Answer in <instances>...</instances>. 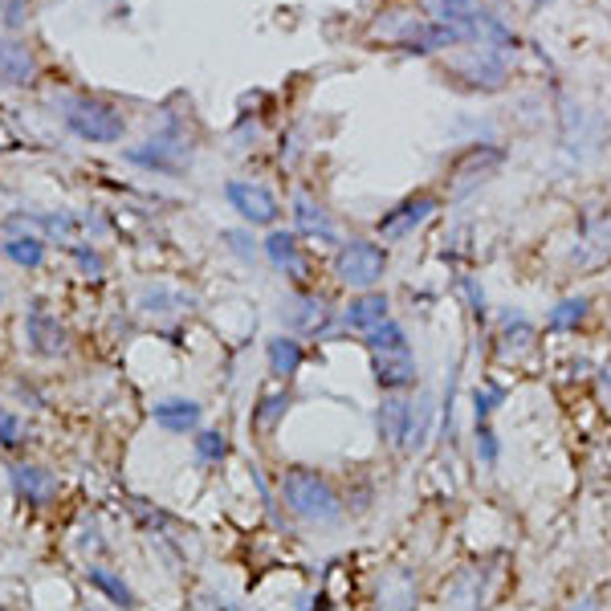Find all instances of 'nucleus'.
Masks as SVG:
<instances>
[{
	"instance_id": "obj_19",
	"label": "nucleus",
	"mask_w": 611,
	"mask_h": 611,
	"mask_svg": "<svg viewBox=\"0 0 611 611\" xmlns=\"http://www.w3.org/2000/svg\"><path fill=\"white\" fill-rule=\"evenodd\" d=\"M265 363H270V375L273 380H294L302 371V363H306V347H302L298 335H290V330H282V335H270L265 339Z\"/></svg>"
},
{
	"instance_id": "obj_34",
	"label": "nucleus",
	"mask_w": 611,
	"mask_h": 611,
	"mask_svg": "<svg viewBox=\"0 0 611 611\" xmlns=\"http://www.w3.org/2000/svg\"><path fill=\"white\" fill-rule=\"evenodd\" d=\"M21 441H25V425H21V416L9 412V408H0V449H16Z\"/></svg>"
},
{
	"instance_id": "obj_5",
	"label": "nucleus",
	"mask_w": 611,
	"mask_h": 611,
	"mask_svg": "<svg viewBox=\"0 0 611 611\" xmlns=\"http://www.w3.org/2000/svg\"><path fill=\"white\" fill-rule=\"evenodd\" d=\"M437 208H441V196L428 192V188H420V192H412V196H404L399 204L384 208V216L375 220V241H384V245L408 241L416 228L428 225V220L437 216Z\"/></svg>"
},
{
	"instance_id": "obj_39",
	"label": "nucleus",
	"mask_w": 611,
	"mask_h": 611,
	"mask_svg": "<svg viewBox=\"0 0 611 611\" xmlns=\"http://www.w3.org/2000/svg\"><path fill=\"white\" fill-rule=\"evenodd\" d=\"M542 4H546V0H534V9H542Z\"/></svg>"
},
{
	"instance_id": "obj_2",
	"label": "nucleus",
	"mask_w": 611,
	"mask_h": 611,
	"mask_svg": "<svg viewBox=\"0 0 611 611\" xmlns=\"http://www.w3.org/2000/svg\"><path fill=\"white\" fill-rule=\"evenodd\" d=\"M387 245L375 241V237H351L335 249V261H330V273L339 278L347 290L355 294H367V290H380V282L387 278Z\"/></svg>"
},
{
	"instance_id": "obj_38",
	"label": "nucleus",
	"mask_w": 611,
	"mask_h": 611,
	"mask_svg": "<svg viewBox=\"0 0 611 611\" xmlns=\"http://www.w3.org/2000/svg\"><path fill=\"white\" fill-rule=\"evenodd\" d=\"M0 306H4V282H0Z\"/></svg>"
},
{
	"instance_id": "obj_15",
	"label": "nucleus",
	"mask_w": 611,
	"mask_h": 611,
	"mask_svg": "<svg viewBox=\"0 0 611 611\" xmlns=\"http://www.w3.org/2000/svg\"><path fill=\"white\" fill-rule=\"evenodd\" d=\"M392 318V298L384 290H367V294H355V298L342 306L339 314V327L355 330V335H367L371 327H380Z\"/></svg>"
},
{
	"instance_id": "obj_26",
	"label": "nucleus",
	"mask_w": 611,
	"mask_h": 611,
	"mask_svg": "<svg viewBox=\"0 0 611 611\" xmlns=\"http://www.w3.org/2000/svg\"><path fill=\"white\" fill-rule=\"evenodd\" d=\"M290 404H294V396H290V387H278V392H265V396L253 404V428L257 432H273V428L282 425L285 412H290Z\"/></svg>"
},
{
	"instance_id": "obj_13",
	"label": "nucleus",
	"mask_w": 611,
	"mask_h": 611,
	"mask_svg": "<svg viewBox=\"0 0 611 611\" xmlns=\"http://www.w3.org/2000/svg\"><path fill=\"white\" fill-rule=\"evenodd\" d=\"M371 380L384 396H404L412 392L416 380H420V367H416V355L404 351V355H371Z\"/></svg>"
},
{
	"instance_id": "obj_29",
	"label": "nucleus",
	"mask_w": 611,
	"mask_h": 611,
	"mask_svg": "<svg viewBox=\"0 0 611 611\" xmlns=\"http://www.w3.org/2000/svg\"><path fill=\"white\" fill-rule=\"evenodd\" d=\"M501 404H506V387H501V384L473 387V420H477V425H489Z\"/></svg>"
},
{
	"instance_id": "obj_33",
	"label": "nucleus",
	"mask_w": 611,
	"mask_h": 611,
	"mask_svg": "<svg viewBox=\"0 0 611 611\" xmlns=\"http://www.w3.org/2000/svg\"><path fill=\"white\" fill-rule=\"evenodd\" d=\"M461 290H465V298H469L473 323H485V318H489V298H485L482 282H477V278H461Z\"/></svg>"
},
{
	"instance_id": "obj_3",
	"label": "nucleus",
	"mask_w": 611,
	"mask_h": 611,
	"mask_svg": "<svg viewBox=\"0 0 611 611\" xmlns=\"http://www.w3.org/2000/svg\"><path fill=\"white\" fill-rule=\"evenodd\" d=\"M61 123H66V131H70L73 139L82 143H118L127 135L123 111L106 99H94V94H73V99H66Z\"/></svg>"
},
{
	"instance_id": "obj_12",
	"label": "nucleus",
	"mask_w": 611,
	"mask_h": 611,
	"mask_svg": "<svg viewBox=\"0 0 611 611\" xmlns=\"http://www.w3.org/2000/svg\"><path fill=\"white\" fill-rule=\"evenodd\" d=\"M9 225H16L21 233H9L4 241H0V253L9 257L13 265H21V270H42L45 265V253H49V237H42V233H33V225H37V216H13Z\"/></svg>"
},
{
	"instance_id": "obj_28",
	"label": "nucleus",
	"mask_w": 611,
	"mask_h": 611,
	"mask_svg": "<svg viewBox=\"0 0 611 611\" xmlns=\"http://www.w3.org/2000/svg\"><path fill=\"white\" fill-rule=\"evenodd\" d=\"M139 306L147 314H171V310H192V298H184L180 290H168V285H156V290H143Z\"/></svg>"
},
{
	"instance_id": "obj_23",
	"label": "nucleus",
	"mask_w": 611,
	"mask_h": 611,
	"mask_svg": "<svg viewBox=\"0 0 611 611\" xmlns=\"http://www.w3.org/2000/svg\"><path fill=\"white\" fill-rule=\"evenodd\" d=\"M587 314H591V298H584V294L563 298L546 310V330H555V335H575V330L587 323Z\"/></svg>"
},
{
	"instance_id": "obj_10",
	"label": "nucleus",
	"mask_w": 611,
	"mask_h": 611,
	"mask_svg": "<svg viewBox=\"0 0 611 611\" xmlns=\"http://www.w3.org/2000/svg\"><path fill=\"white\" fill-rule=\"evenodd\" d=\"M453 73L456 78H469V90H501L506 78H510V66H506V54H498V49L473 45V54L461 57Z\"/></svg>"
},
{
	"instance_id": "obj_17",
	"label": "nucleus",
	"mask_w": 611,
	"mask_h": 611,
	"mask_svg": "<svg viewBox=\"0 0 611 611\" xmlns=\"http://www.w3.org/2000/svg\"><path fill=\"white\" fill-rule=\"evenodd\" d=\"M282 323L294 330H306V335H318L327 330V302L323 294H310V290H294L290 294V306H282Z\"/></svg>"
},
{
	"instance_id": "obj_27",
	"label": "nucleus",
	"mask_w": 611,
	"mask_h": 611,
	"mask_svg": "<svg viewBox=\"0 0 611 611\" xmlns=\"http://www.w3.org/2000/svg\"><path fill=\"white\" fill-rule=\"evenodd\" d=\"M192 456H196L200 469H216L228 456V437L216 428H200V432H192Z\"/></svg>"
},
{
	"instance_id": "obj_16",
	"label": "nucleus",
	"mask_w": 611,
	"mask_h": 611,
	"mask_svg": "<svg viewBox=\"0 0 611 611\" xmlns=\"http://www.w3.org/2000/svg\"><path fill=\"white\" fill-rule=\"evenodd\" d=\"M151 420H156V428L171 432V437H188V432H200L204 408H200L196 399H188V396H168V399H159L156 408H151Z\"/></svg>"
},
{
	"instance_id": "obj_1",
	"label": "nucleus",
	"mask_w": 611,
	"mask_h": 611,
	"mask_svg": "<svg viewBox=\"0 0 611 611\" xmlns=\"http://www.w3.org/2000/svg\"><path fill=\"white\" fill-rule=\"evenodd\" d=\"M282 501L285 510L294 513L298 522H306V527H339L342 522V498L339 489L330 485L327 473L310 469V465H290V469L282 473Z\"/></svg>"
},
{
	"instance_id": "obj_6",
	"label": "nucleus",
	"mask_w": 611,
	"mask_h": 611,
	"mask_svg": "<svg viewBox=\"0 0 611 611\" xmlns=\"http://www.w3.org/2000/svg\"><path fill=\"white\" fill-rule=\"evenodd\" d=\"M225 200L249 228H278L282 220V200L261 180H225Z\"/></svg>"
},
{
	"instance_id": "obj_32",
	"label": "nucleus",
	"mask_w": 611,
	"mask_h": 611,
	"mask_svg": "<svg viewBox=\"0 0 611 611\" xmlns=\"http://www.w3.org/2000/svg\"><path fill=\"white\" fill-rule=\"evenodd\" d=\"M220 237H225L228 253H237L241 261H249V265H253V261H257V249H261V245H257L253 237H249V233H241V228H228V233H220Z\"/></svg>"
},
{
	"instance_id": "obj_8",
	"label": "nucleus",
	"mask_w": 611,
	"mask_h": 611,
	"mask_svg": "<svg viewBox=\"0 0 611 611\" xmlns=\"http://www.w3.org/2000/svg\"><path fill=\"white\" fill-rule=\"evenodd\" d=\"M25 342L33 355L42 359H54L66 351V327L57 323V314L45 306L42 298L29 302V314H25Z\"/></svg>"
},
{
	"instance_id": "obj_4",
	"label": "nucleus",
	"mask_w": 611,
	"mask_h": 611,
	"mask_svg": "<svg viewBox=\"0 0 611 611\" xmlns=\"http://www.w3.org/2000/svg\"><path fill=\"white\" fill-rule=\"evenodd\" d=\"M123 159L143 171H156V176H184L192 168V143L184 139L180 127H163L143 143H135V147H127Z\"/></svg>"
},
{
	"instance_id": "obj_18",
	"label": "nucleus",
	"mask_w": 611,
	"mask_h": 611,
	"mask_svg": "<svg viewBox=\"0 0 611 611\" xmlns=\"http://www.w3.org/2000/svg\"><path fill=\"white\" fill-rule=\"evenodd\" d=\"M9 485L25 506H49L57 498V477L42 465H13L9 469Z\"/></svg>"
},
{
	"instance_id": "obj_25",
	"label": "nucleus",
	"mask_w": 611,
	"mask_h": 611,
	"mask_svg": "<svg viewBox=\"0 0 611 611\" xmlns=\"http://www.w3.org/2000/svg\"><path fill=\"white\" fill-rule=\"evenodd\" d=\"M86 579H90V587H94V591H102V596L111 599L114 608H135V603H139V599H135V591H131L127 584H123V575H114L111 567H99V563H90V567H86Z\"/></svg>"
},
{
	"instance_id": "obj_14",
	"label": "nucleus",
	"mask_w": 611,
	"mask_h": 611,
	"mask_svg": "<svg viewBox=\"0 0 611 611\" xmlns=\"http://www.w3.org/2000/svg\"><path fill=\"white\" fill-rule=\"evenodd\" d=\"M37 78V57L21 37L4 33L0 37V90H21Z\"/></svg>"
},
{
	"instance_id": "obj_24",
	"label": "nucleus",
	"mask_w": 611,
	"mask_h": 611,
	"mask_svg": "<svg viewBox=\"0 0 611 611\" xmlns=\"http://www.w3.org/2000/svg\"><path fill=\"white\" fill-rule=\"evenodd\" d=\"M363 342H367L371 355H404V351H412V339H408V330L399 327L396 318L371 327L367 335H363Z\"/></svg>"
},
{
	"instance_id": "obj_11",
	"label": "nucleus",
	"mask_w": 611,
	"mask_h": 611,
	"mask_svg": "<svg viewBox=\"0 0 611 611\" xmlns=\"http://www.w3.org/2000/svg\"><path fill=\"white\" fill-rule=\"evenodd\" d=\"M506 163V151L501 147H494V143H465V151L453 159V184L456 188H473L482 184V180H489V176H498V168Z\"/></svg>"
},
{
	"instance_id": "obj_37",
	"label": "nucleus",
	"mask_w": 611,
	"mask_h": 611,
	"mask_svg": "<svg viewBox=\"0 0 611 611\" xmlns=\"http://www.w3.org/2000/svg\"><path fill=\"white\" fill-rule=\"evenodd\" d=\"M306 611H335V603H330L327 596H314V599H310V608H306Z\"/></svg>"
},
{
	"instance_id": "obj_22",
	"label": "nucleus",
	"mask_w": 611,
	"mask_h": 611,
	"mask_svg": "<svg viewBox=\"0 0 611 611\" xmlns=\"http://www.w3.org/2000/svg\"><path fill=\"white\" fill-rule=\"evenodd\" d=\"M437 408L441 404H432L428 392L412 404V425H408V437H404V453H420L432 441V432H437Z\"/></svg>"
},
{
	"instance_id": "obj_31",
	"label": "nucleus",
	"mask_w": 611,
	"mask_h": 611,
	"mask_svg": "<svg viewBox=\"0 0 611 611\" xmlns=\"http://www.w3.org/2000/svg\"><path fill=\"white\" fill-rule=\"evenodd\" d=\"M432 9H437V16H441V21H453V25H469L482 4H477V0H432Z\"/></svg>"
},
{
	"instance_id": "obj_35",
	"label": "nucleus",
	"mask_w": 611,
	"mask_h": 611,
	"mask_svg": "<svg viewBox=\"0 0 611 611\" xmlns=\"http://www.w3.org/2000/svg\"><path fill=\"white\" fill-rule=\"evenodd\" d=\"M29 21V0H0V25L16 33V29H25Z\"/></svg>"
},
{
	"instance_id": "obj_7",
	"label": "nucleus",
	"mask_w": 611,
	"mask_h": 611,
	"mask_svg": "<svg viewBox=\"0 0 611 611\" xmlns=\"http://www.w3.org/2000/svg\"><path fill=\"white\" fill-rule=\"evenodd\" d=\"M290 220H294V233L306 237V241H318V245H342L339 237V225H335V216L327 213V204L298 188L294 200H290Z\"/></svg>"
},
{
	"instance_id": "obj_30",
	"label": "nucleus",
	"mask_w": 611,
	"mask_h": 611,
	"mask_svg": "<svg viewBox=\"0 0 611 611\" xmlns=\"http://www.w3.org/2000/svg\"><path fill=\"white\" fill-rule=\"evenodd\" d=\"M477 441H473V449H477V461H482L485 469H498L501 461V441L498 432H494V425H477V432H473Z\"/></svg>"
},
{
	"instance_id": "obj_36",
	"label": "nucleus",
	"mask_w": 611,
	"mask_h": 611,
	"mask_svg": "<svg viewBox=\"0 0 611 611\" xmlns=\"http://www.w3.org/2000/svg\"><path fill=\"white\" fill-rule=\"evenodd\" d=\"M73 257L82 261L86 278H102V257L94 253V249H73Z\"/></svg>"
},
{
	"instance_id": "obj_9",
	"label": "nucleus",
	"mask_w": 611,
	"mask_h": 611,
	"mask_svg": "<svg viewBox=\"0 0 611 611\" xmlns=\"http://www.w3.org/2000/svg\"><path fill=\"white\" fill-rule=\"evenodd\" d=\"M261 253L270 261L273 270L285 273V278H294L298 290H306V257H302V237L294 228H270L265 233V241H261Z\"/></svg>"
},
{
	"instance_id": "obj_20",
	"label": "nucleus",
	"mask_w": 611,
	"mask_h": 611,
	"mask_svg": "<svg viewBox=\"0 0 611 611\" xmlns=\"http://www.w3.org/2000/svg\"><path fill=\"white\" fill-rule=\"evenodd\" d=\"M408 425H412V399H404V396L380 399V408H375V432H380V441L404 449Z\"/></svg>"
},
{
	"instance_id": "obj_21",
	"label": "nucleus",
	"mask_w": 611,
	"mask_h": 611,
	"mask_svg": "<svg viewBox=\"0 0 611 611\" xmlns=\"http://www.w3.org/2000/svg\"><path fill=\"white\" fill-rule=\"evenodd\" d=\"M534 342H539V327L530 323L527 314H506L501 318V330H498V351H501V359H527L530 351H534Z\"/></svg>"
}]
</instances>
